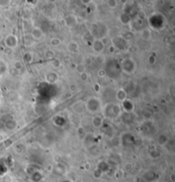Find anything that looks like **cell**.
<instances>
[{
    "instance_id": "277c9868",
    "label": "cell",
    "mask_w": 175,
    "mask_h": 182,
    "mask_svg": "<svg viewBox=\"0 0 175 182\" xmlns=\"http://www.w3.org/2000/svg\"><path fill=\"white\" fill-rule=\"evenodd\" d=\"M77 89L76 84H71L70 85V90L71 91H75Z\"/></svg>"
},
{
    "instance_id": "7a4b0ae2",
    "label": "cell",
    "mask_w": 175,
    "mask_h": 182,
    "mask_svg": "<svg viewBox=\"0 0 175 182\" xmlns=\"http://www.w3.org/2000/svg\"><path fill=\"white\" fill-rule=\"evenodd\" d=\"M15 68L16 70H21L22 68V64L21 61H16L15 63Z\"/></svg>"
},
{
    "instance_id": "6da1fadb",
    "label": "cell",
    "mask_w": 175,
    "mask_h": 182,
    "mask_svg": "<svg viewBox=\"0 0 175 182\" xmlns=\"http://www.w3.org/2000/svg\"><path fill=\"white\" fill-rule=\"evenodd\" d=\"M32 35L34 38V39H41V38L43 37V32L40 28H34L32 32Z\"/></svg>"
},
{
    "instance_id": "3957f363",
    "label": "cell",
    "mask_w": 175,
    "mask_h": 182,
    "mask_svg": "<svg viewBox=\"0 0 175 182\" xmlns=\"http://www.w3.org/2000/svg\"><path fill=\"white\" fill-rule=\"evenodd\" d=\"M80 77H81V79H82V81L87 80V74L85 73V72L80 74Z\"/></svg>"
}]
</instances>
